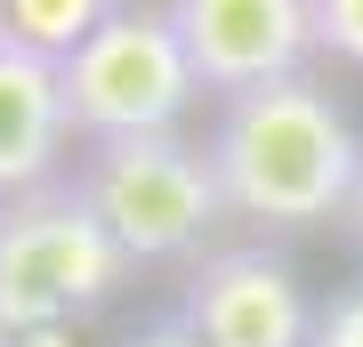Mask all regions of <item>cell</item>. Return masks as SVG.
<instances>
[{"label":"cell","mask_w":363,"mask_h":347,"mask_svg":"<svg viewBox=\"0 0 363 347\" xmlns=\"http://www.w3.org/2000/svg\"><path fill=\"white\" fill-rule=\"evenodd\" d=\"M202 145H210V170H218L226 219H242L259 234L339 226L355 170H363L355 121L331 105V89L315 73L218 97V121H210Z\"/></svg>","instance_id":"1"},{"label":"cell","mask_w":363,"mask_h":347,"mask_svg":"<svg viewBox=\"0 0 363 347\" xmlns=\"http://www.w3.org/2000/svg\"><path fill=\"white\" fill-rule=\"evenodd\" d=\"M81 202L105 219L121 250L138 267H169V258H202L210 234L226 219L210 145H194L186 129H145V138H89L73 154Z\"/></svg>","instance_id":"2"},{"label":"cell","mask_w":363,"mask_h":347,"mask_svg":"<svg viewBox=\"0 0 363 347\" xmlns=\"http://www.w3.org/2000/svg\"><path fill=\"white\" fill-rule=\"evenodd\" d=\"M138 258L105 234L73 178L0 202V339L9 331H73L89 307L121 291Z\"/></svg>","instance_id":"3"},{"label":"cell","mask_w":363,"mask_h":347,"mask_svg":"<svg viewBox=\"0 0 363 347\" xmlns=\"http://www.w3.org/2000/svg\"><path fill=\"white\" fill-rule=\"evenodd\" d=\"M65 65V105L81 145L89 138H145V129H178L186 105L202 97V73L186 57L169 9H121L81 40V49L57 57Z\"/></svg>","instance_id":"4"},{"label":"cell","mask_w":363,"mask_h":347,"mask_svg":"<svg viewBox=\"0 0 363 347\" xmlns=\"http://www.w3.org/2000/svg\"><path fill=\"white\" fill-rule=\"evenodd\" d=\"M178 315L210 347H307L315 339V299L298 283V267L267 243H226V250L186 258Z\"/></svg>","instance_id":"5"},{"label":"cell","mask_w":363,"mask_h":347,"mask_svg":"<svg viewBox=\"0 0 363 347\" xmlns=\"http://www.w3.org/2000/svg\"><path fill=\"white\" fill-rule=\"evenodd\" d=\"M162 9L210 97L291 81L323 57L315 49V0H162Z\"/></svg>","instance_id":"6"},{"label":"cell","mask_w":363,"mask_h":347,"mask_svg":"<svg viewBox=\"0 0 363 347\" xmlns=\"http://www.w3.org/2000/svg\"><path fill=\"white\" fill-rule=\"evenodd\" d=\"M81 138L73 105H65V65L33 40H0V202H25V194L73 178L65 145Z\"/></svg>","instance_id":"7"},{"label":"cell","mask_w":363,"mask_h":347,"mask_svg":"<svg viewBox=\"0 0 363 347\" xmlns=\"http://www.w3.org/2000/svg\"><path fill=\"white\" fill-rule=\"evenodd\" d=\"M105 16H113V0H9V33L33 40V49H49V57L81 49Z\"/></svg>","instance_id":"8"},{"label":"cell","mask_w":363,"mask_h":347,"mask_svg":"<svg viewBox=\"0 0 363 347\" xmlns=\"http://www.w3.org/2000/svg\"><path fill=\"white\" fill-rule=\"evenodd\" d=\"M315 49L363 73V0H315Z\"/></svg>","instance_id":"9"},{"label":"cell","mask_w":363,"mask_h":347,"mask_svg":"<svg viewBox=\"0 0 363 347\" xmlns=\"http://www.w3.org/2000/svg\"><path fill=\"white\" fill-rule=\"evenodd\" d=\"M307 347H363V275L315 307V339Z\"/></svg>","instance_id":"10"},{"label":"cell","mask_w":363,"mask_h":347,"mask_svg":"<svg viewBox=\"0 0 363 347\" xmlns=\"http://www.w3.org/2000/svg\"><path fill=\"white\" fill-rule=\"evenodd\" d=\"M121 347H210V339H202V331H194V323H186L178 307H169V315H154V323H138V331L121 339Z\"/></svg>","instance_id":"11"},{"label":"cell","mask_w":363,"mask_h":347,"mask_svg":"<svg viewBox=\"0 0 363 347\" xmlns=\"http://www.w3.org/2000/svg\"><path fill=\"white\" fill-rule=\"evenodd\" d=\"M339 234L363 250V170H355V194H347V210H339Z\"/></svg>","instance_id":"12"},{"label":"cell","mask_w":363,"mask_h":347,"mask_svg":"<svg viewBox=\"0 0 363 347\" xmlns=\"http://www.w3.org/2000/svg\"><path fill=\"white\" fill-rule=\"evenodd\" d=\"M0 347H73V331H9Z\"/></svg>","instance_id":"13"},{"label":"cell","mask_w":363,"mask_h":347,"mask_svg":"<svg viewBox=\"0 0 363 347\" xmlns=\"http://www.w3.org/2000/svg\"><path fill=\"white\" fill-rule=\"evenodd\" d=\"M0 40H9V0H0Z\"/></svg>","instance_id":"14"}]
</instances>
